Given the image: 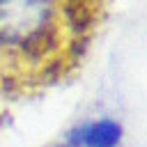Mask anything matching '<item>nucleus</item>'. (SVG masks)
<instances>
[{
	"label": "nucleus",
	"instance_id": "obj_2",
	"mask_svg": "<svg viewBox=\"0 0 147 147\" xmlns=\"http://www.w3.org/2000/svg\"><path fill=\"white\" fill-rule=\"evenodd\" d=\"M122 138V129L117 122L99 119L94 124H87L76 131L74 142H80L85 147H115Z\"/></svg>",
	"mask_w": 147,
	"mask_h": 147
},
{
	"label": "nucleus",
	"instance_id": "obj_1",
	"mask_svg": "<svg viewBox=\"0 0 147 147\" xmlns=\"http://www.w3.org/2000/svg\"><path fill=\"white\" fill-rule=\"evenodd\" d=\"M106 0H0V94L18 96L76 71Z\"/></svg>",
	"mask_w": 147,
	"mask_h": 147
}]
</instances>
